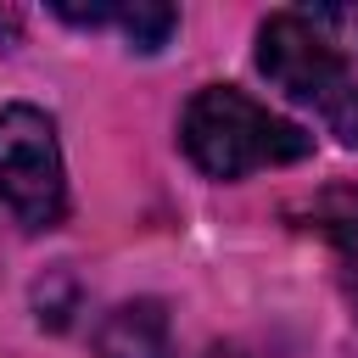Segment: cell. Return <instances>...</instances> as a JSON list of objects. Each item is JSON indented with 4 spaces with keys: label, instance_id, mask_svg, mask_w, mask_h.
<instances>
[{
    "label": "cell",
    "instance_id": "obj_1",
    "mask_svg": "<svg viewBox=\"0 0 358 358\" xmlns=\"http://www.w3.org/2000/svg\"><path fill=\"white\" fill-rule=\"evenodd\" d=\"M179 145L207 179H241L257 168L302 162L313 151V140L296 123H285L280 112L257 106L252 95H241L229 84H207L190 95V106L179 117Z\"/></svg>",
    "mask_w": 358,
    "mask_h": 358
},
{
    "label": "cell",
    "instance_id": "obj_2",
    "mask_svg": "<svg viewBox=\"0 0 358 358\" xmlns=\"http://www.w3.org/2000/svg\"><path fill=\"white\" fill-rule=\"evenodd\" d=\"M0 201L28 229H50L67 213V173H62L56 123L28 101L0 106Z\"/></svg>",
    "mask_w": 358,
    "mask_h": 358
},
{
    "label": "cell",
    "instance_id": "obj_3",
    "mask_svg": "<svg viewBox=\"0 0 358 358\" xmlns=\"http://www.w3.org/2000/svg\"><path fill=\"white\" fill-rule=\"evenodd\" d=\"M257 67L274 90H285L291 101H313V106H336L347 95V62L341 50L324 39V28L302 11H274L257 28Z\"/></svg>",
    "mask_w": 358,
    "mask_h": 358
},
{
    "label": "cell",
    "instance_id": "obj_4",
    "mask_svg": "<svg viewBox=\"0 0 358 358\" xmlns=\"http://www.w3.org/2000/svg\"><path fill=\"white\" fill-rule=\"evenodd\" d=\"M101 358H173V324H168V308L140 296V302H123L101 319V336H95Z\"/></svg>",
    "mask_w": 358,
    "mask_h": 358
},
{
    "label": "cell",
    "instance_id": "obj_5",
    "mask_svg": "<svg viewBox=\"0 0 358 358\" xmlns=\"http://www.w3.org/2000/svg\"><path fill=\"white\" fill-rule=\"evenodd\" d=\"M112 22L129 34L134 50H162L168 34L179 28V11L173 6H157V0H134V6H112Z\"/></svg>",
    "mask_w": 358,
    "mask_h": 358
},
{
    "label": "cell",
    "instance_id": "obj_6",
    "mask_svg": "<svg viewBox=\"0 0 358 358\" xmlns=\"http://www.w3.org/2000/svg\"><path fill=\"white\" fill-rule=\"evenodd\" d=\"M313 224H319L336 246L358 252V190H352V185H330V190L313 201Z\"/></svg>",
    "mask_w": 358,
    "mask_h": 358
},
{
    "label": "cell",
    "instance_id": "obj_7",
    "mask_svg": "<svg viewBox=\"0 0 358 358\" xmlns=\"http://www.w3.org/2000/svg\"><path fill=\"white\" fill-rule=\"evenodd\" d=\"M330 123H336V134H341V140L358 151V90H347V95L330 106Z\"/></svg>",
    "mask_w": 358,
    "mask_h": 358
},
{
    "label": "cell",
    "instance_id": "obj_8",
    "mask_svg": "<svg viewBox=\"0 0 358 358\" xmlns=\"http://www.w3.org/2000/svg\"><path fill=\"white\" fill-rule=\"evenodd\" d=\"M207 358H241V347H213Z\"/></svg>",
    "mask_w": 358,
    "mask_h": 358
}]
</instances>
